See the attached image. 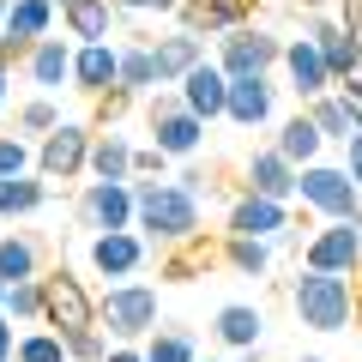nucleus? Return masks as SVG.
I'll list each match as a JSON object with an SVG mask.
<instances>
[{
  "label": "nucleus",
  "instance_id": "nucleus-1",
  "mask_svg": "<svg viewBox=\"0 0 362 362\" xmlns=\"http://www.w3.org/2000/svg\"><path fill=\"white\" fill-rule=\"evenodd\" d=\"M133 199H139V223L133 230L151 247H175V242L199 235V199L181 181H133Z\"/></svg>",
  "mask_w": 362,
  "mask_h": 362
},
{
  "label": "nucleus",
  "instance_id": "nucleus-2",
  "mask_svg": "<svg viewBox=\"0 0 362 362\" xmlns=\"http://www.w3.org/2000/svg\"><path fill=\"white\" fill-rule=\"evenodd\" d=\"M290 308L308 332H350L356 326V284L338 278V272H296L290 284Z\"/></svg>",
  "mask_w": 362,
  "mask_h": 362
},
{
  "label": "nucleus",
  "instance_id": "nucleus-3",
  "mask_svg": "<svg viewBox=\"0 0 362 362\" xmlns=\"http://www.w3.org/2000/svg\"><path fill=\"white\" fill-rule=\"evenodd\" d=\"M97 326H103L115 344H145V338L163 326V308H157V290L127 278V284H109L103 302H97Z\"/></svg>",
  "mask_w": 362,
  "mask_h": 362
},
{
  "label": "nucleus",
  "instance_id": "nucleus-4",
  "mask_svg": "<svg viewBox=\"0 0 362 362\" xmlns=\"http://www.w3.org/2000/svg\"><path fill=\"white\" fill-rule=\"evenodd\" d=\"M296 199L314 211V218H326V223H350L362 211V187L350 181V169L344 163H326V157L296 175Z\"/></svg>",
  "mask_w": 362,
  "mask_h": 362
},
{
  "label": "nucleus",
  "instance_id": "nucleus-5",
  "mask_svg": "<svg viewBox=\"0 0 362 362\" xmlns=\"http://www.w3.org/2000/svg\"><path fill=\"white\" fill-rule=\"evenodd\" d=\"M145 133H151V145L163 157H194L206 145V121L181 103V90H157L145 103Z\"/></svg>",
  "mask_w": 362,
  "mask_h": 362
},
{
  "label": "nucleus",
  "instance_id": "nucleus-6",
  "mask_svg": "<svg viewBox=\"0 0 362 362\" xmlns=\"http://www.w3.org/2000/svg\"><path fill=\"white\" fill-rule=\"evenodd\" d=\"M42 326H54L61 338L97 326V296H90L66 266L61 272H42Z\"/></svg>",
  "mask_w": 362,
  "mask_h": 362
},
{
  "label": "nucleus",
  "instance_id": "nucleus-7",
  "mask_svg": "<svg viewBox=\"0 0 362 362\" xmlns=\"http://www.w3.org/2000/svg\"><path fill=\"white\" fill-rule=\"evenodd\" d=\"M218 66L230 78H266L272 66H284V37H272L259 25H242L230 37H218Z\"/></svg>",
  "mask_w": 362,
  "mask_h": 362
},
{
  "label": "nucleus",
  "instance_id": "nucleus-8",
  "mask_svg": "<svg viewBox=\"0 0 362 362\" xmlns=\"http://www.w3.org/2000/svg\"><path fill=\"white\" fill-rule=\"evenodd\" d=\"M90 139L97 133L85 121H61L49 139H37V175L42 181H78L90 175Z\"/></svg>",
  "mask_w": 362,
  "mask_h": 362
},
{
  "label": "nucleus",
  "instance_id": "nucleus-9",
  "mask_svg": "<svg viewBox=\"0 0 362 362\" xmlns=\"http://www.w3.org/2000/svg\"><path fill=\"white\" fill-rule=\"evenodd\" d=\"M78 223L85 230H133L139 223V199H133V181H85L78 187Z\"/></svg>",
  "mask_w": 362,
  "mask_h": 362
},
{
  "label": "nucleus",
  "instance_id": "nucleus-10",
  "mask_svg": "<svg viewBox=\"0 0 362 362\" xmlns=\"http://www.w3.org/2000/svg\"><path fill=\"white\" fill-rule=\"evenodd\" d=\"M302 266H308V272H338V278H350V272L362 266V230H356V223H320V230H314V242L302 247Z\"/></svg>",
  "mask_w": 362,
  "mask_h": 362
},
{
  "label": "nucleus",
  "instance_id": "nucleus-11",
  "mask_svg": "<svg viewBox=\"0 0 362 362\" xmlns=\"http://www.w3.org/2000/svg\"><path fill=\"white\" fill-rule=\"evenodd\" d=\"M145 259H151V242H145L139 230H103V235H90V266L103 272V278H139Z\"/></svg>",
  "mask_w": 362,
  "mask_h": 362
},
{
  "label": "nucleus",
  "instance_id": "nucleus-12",
  "mask_svg": "<svg viewBox=\"0 0 362 362\" xmlns=\"http://www.w3.org/2000/svg\"><path fill=\"white\" fill-rule=\"evenodd\" d=\"M284 223H290V206H284V199L254 194V187H242V194L230 199V211H223V230H230V235H259V242H272Z\"/></svg>",
  "mask_w": 362,
  "mask_h": 362
},
{
  "label": "nucleus",
  "instance_id": "nucleus-13",
  "mask_svg": "<svg viewBox=\"0 0 362 362\" xmlns=\"http://www.w3.org/2000/svg\"><path fill=\"white\" fill-rule=\"evenodd\" d=\"M284 73H290V90H296V103H314V97L338 90V85H332V73H326V61H320V42H314L308 30L284 42Z\"/></svg>",
  "mask_w": 362,
  "mask_h": 362
},
{
  "label": "nucleus",
  "instance_id": "nucleus-14",
  "mask_svg": "<svg viewBox=\"0 0 362 362\" xmlns=\"http://www.w3.org/2000/svg\"><path fill=\"white\" fill-rule=\"evenodd\" d=\"M121 85V42H78L73 49V90L109 97Z\"/></svg>",
  "mask_w": 362,
  "mask_h": 362
},
{
  "label": "nucleus",
  "instance_id": "nucleus-15",
  "mask_svg": "<svg viewBox=\"0 0 362 362\" xmlns=\"http://www.w3.org/2000/svg\"><path fill=\"white\" fill-rule=\"evenodd\" d=\"M296 175H302V169L290 163L278 145H259V151H247V163H242V181H247V187L266 194V199H284V206L296 199Z\"/></svg>",
  "mask_w": 362,
  "mask_h": 362
},
{
  "label": "nucleus",
  "instance_id": "nucleus-16",
  "mask_svg": "<svg viewBox=\"0 0 362 362\" xmlns=\"http://www.w3.org/2000/svg\"><path fill=\"white\" fill-rule=\"evenodd\" d=\"M175 90H181V103L194 109L206 127H211V121H223V109H230V73H223L218 61H199Z\"/></svg>",
  "mask_w": 362,
  "mask_h": 362
},
{
  "label": "nucleus",
  "instance_id": "nucleus-17",
  "mask_svg": "<svg viewBox=\"0 0 362 362\" xmlns=\"http://www.w3.org/2000/svg\"><path fill=\"white\" fill-rule=\"evenodd\" d=\"M254 13V0H181V30H194V37H230V30L247 25Z\"/></svg>",
  "mask_w": 362,
  "mask_h": 362
},
{
  "label": "nucleus",
  "instance_id": "nucleus-18",
  "mask_svg": "<svg viewBox=\"0 0 362 362\" xmlns=\"http://www.w3.org/2000/svg\"><path fill=\"white\" fill-rule=\"evenodd\" d=\"M211 266H223V242H206V235L175 242V247H157V272H163L169 284H194V278H206Z\"/></svg>",
  "mask_w": 362,
  "mask_h": 362
},
{
  "label": "nucleus",
  "instance_id": "nucleus-19",
  "mask_svg": "<svg viewBox=\"0 0 362 362\" xmlns=\"http://www.w3.org/2000/svg\"><path fill=\"white\" fill-rule=\"evenodd\" d=\"M272 109H278V85L272 78H230V109H223V121H235V127H266Z\"/></svg>",
  "mask_w": 362,
  "mask_h": 362
},
{
  "label": "nucleus",
  "instance_id": "nucleus-20",
  "mask_svg": "<svg viewBox=\"0 0 362 362\" xmlns=\"http://www.w3.org/2000/svg\"><path fill=\"white\" fill-rule=\"evenodd\" d=\"M73 49L78 42H66V37H42L37 49H30L25 73H30V85H37L42 97H54L61 85H73Z\"/></svg>",
  "mask_w": 362,
  "mask_h": 362
},
{
  "label": "nucleus",
  "instance_id": "nucleus-21",
  "mask_svg": "<svg viewBox=\"0 0 362 362\" xmlns=\"http://www.w3.org/2000/svg\"><path fill=\"white\" fill-rule=\"evenodd\" d=\"M151 61H157V85H181V78L206 61V37H194V30L157 37V42H151Z\"/></svg>",
  "mask_w": 362,
  "mask_h": 362
},
{
  "label": "nucleus",
  "instance_id": "nucleus-22",
  "mask_svg": "<svg viewBox=\"0 0 362 362\" xmlns=\"http://www.w3.org/2000/svg\"><path fill=\"white\" fill-rule=\"evenodd\" d=\"M308 37L320 42V61H326V73H332V85L356 78V37H350L338 18H320V13H314V18H308Z\"/></svg>",
  "mask_w": 362,
  "mask_h": 362
},
{
  "label": "nucleus",
  "instance_id": "nucleus-23",
  "mask_svg": "<svg viewBox=\"0 0 362 362\" xmlns=\"http://www.w3.org/2000/svg\"><path fill=\"white\" fill-rule=\"evenodd\" d=\"M61 30L73 42H109L115 37V0H66L61 6Z\"/></svg>",
  "mask_w": 362,
  "mask_h": 362
},
{
  "label": "nucleus",
  "instance_id": "nucleus-24",
  "mask_svg": "<svg viewBox=\"0 0 362 362\" xmlns=\"http://www.w3.org/2000/svg\"><path fill=\"white\" fill-rule=\"evenodd\" d=\"M133 151H139V145H133L127 133L103 127L90 139V181H133Z\"/></svg>",
  "mask_w": 362,
  "mask_h": 362
},
{
  "label": "nucleus",
  "instance_id": "nucleus-25",
  "mask_svg": "<svg viewBox=\"0 0 362 362\" xmlns=\"http://www.w3.org/2000/svg\"><path fill=\"white\" fill-rule=\"evenodd\" d=\"M211 332H218L230 350H259V338H266V314H259L254 302H223L218 320H211Z\"/></svg>",
  "mask_w": 362,
  "mask_h": 362
},
{
  "label": "nucleus",
  "instance_id": "nucleus-26",
  "mask_svg": "<svg viewBox=\"0 0 362 362\" xmlns=\"http://www.w3.org/2000/svg\"><path fill=\"white\" fill-rule=\"evenodd\" d=\"M272 145H278V151H284L296 169H308V163H320V151H326V133L308 121V109H296V115H290L284 127H278V139H272Z\"/></svg>",
  "mask_w": 362,
  "mask_h": 362
},
{
  "label": "nucleus",
  "instance_id": "nucleus-27",
  "mask_svg": "<svg viewBox=\"0 0 362 362\" xmlns=\"http://www.w3.org/2000/svg\"><path fill=\"white\" fill-rule=\"evenodd\" d=\"M0 278L6 284H25V278H42V242L18 230H0Z\"/></svg>",
  "mask_w": 362,
  "mask_h": 362
},
{
  "label": "nucleus",
  "instance_id": "nucleus-28",
  "mask_svg": "<svg viewBox=\"0 0 362 362\" xmlns=\"http://www.w3.org/2000/svg\"><path fill=\"white\" fill-rule=\"evenodd\" d=\"M115 90H127V97H151V90H157L151 37H133V42H121V85H115Z\"/></svg>",
  "mask_w": 362,
  "mask_h": 362
},
{
  "label": "nucleus",
  "instance_id": "nucleus-29",
  "mask_svg": "<svg viewBox=\"0 0 362 362\" xmlns=\"http://www.w3.org/2000/svg\"><path fill=\"white\" fill-rule=\"evenodd\" d=\"M302 109H308V121L326 133V145H350V139H362L356 115L344 109V97H338V90H326V97H314V103H302Z\"/></svg>",
  "mask_w": 362,
  "mask_h": 362
},
{
  "label": "nucleus",
  "instance_id": "nucleus-30",
  "mask_svg": "<svg viewBox=\"0 0 362 362\" xmlns=\"http://www.w3.org/2000/svg\"><path fill=\"white\" fill-rule=\"evenodd\" d=\"M49 206V181L30 169V175H13V181H0V218H30V211Z\"/></svg>",
  "mask_w": 362,
  "mask_h": 362
},
{
  "label": "nucleus",
  "instance_id": "nucleus-31",
  "mask_svg": "<svg viewBox=\"0 0 362 362\" xmlns=\"http://www.w3.org/2000/svg\"><path fill=\"white\" fill-rule=\"evenodd\" d=\"M272 259H278V247L259 242V235H230L223 230V266L242 272V278H259V272H272Z\"/></svg>",
  "mask_w": 362,
  "mask_h": 362
},
{
  "label": "nucleus",
  "instance_id": "nucleus-32",
  "mask_svg": "<svg viewBox=\"0 0 362 362\" xmlns=\"http://www.w3.org/2000/svg\"><path fill=\"white\" fill-rule=\"evenodd\" d=\"M54 18H61V6L54 0H13V13H6V30L25 42H42L54 37Z\"/></svg>",
  "mask_w": 362,
  "mask_h": 362
},
{
  "label": "nucleus",
  "instance_id": "nucleus-33",
  "mask_svg": "<svg viewBox=\"0 0 362 362\" xmlns=\"http://www.w3.org/2000/svg\"><path fill=\"white\" fill-rule=\"evenodd\" d=\"M145 362H199V344L187 326H157L145 338Z\"/></svg>",
  "mask_w": 362,
  "mask_h": 362
},
{
  "label": "nucleus",
  "instance_id": "nucleus-34",
  "mask_svg": "<svg viewBox=\"0 0 362 362\" xmlns=\"http://www.w3.org/2000/svg\"><path fill=\"white\" fill-rule=\"evenodd\" d=\"M13 121H18V133H30V139H49L66 115H61V103H54V97H42V90H37V97H25V103H18Z\"/></svg>",
  "mask_w": 362,
  "mask_h": 362
},
{
  "label": "nucleus",
  "instance_id": "nucleus-35",
  "mask_svg": "<svg viewBox=\"0 0 362 362\" xmlns=\"http://www.w3.org/2000/svg\"><path fill=\"white\" fill-rule=\"evenodd\" d=\"M13 362H73V350H66V338L54 332V326H42V332H18V356Z\"/></svg>",
  "mask_w": 362,
  "mask_h": 362
},
{
  "label": "nucleus",
  "instance_id": "nucleus-36",
  "mask_svg": "<svg viewBox=\"0 0 362 362\" xmlns=\"http://www.w3.org/2000/svg\"><path fill=\"white\" fill-rule=\"evenodd\" d=\"M30 169H37V145H30L25 133H0V181L30 175Z\"/></svg>",
  "mask_w": 362,
  "mask_h": 362
},
{
  "label": "nucleus",
  "instance_id": "nucleus-37",
  "mask_svg": "<svg viewBox=\"0 0 362 362\" xmlns=\"http://www.w3.org/2000/svg\"><path fill=\"white\" fill-rule=\"evenodd\" d=\"M6 314L18 326H42V278H25V284L6 290Z\"/></svg>",
  "mask_w": 362,
  "mask_h": 362
},
{
  "label": "nucleus",
  "instance_id": "nucleus-38",
  "mask_svg": "<svg viewBox=\"0 0 362 362\" xmlns=\"http://www.w3.org/2000/svg\"><path fill=\"white\" fill-rule=\"evenodd\" d=\"M66 350H73V362H103L109 356V332L103 326H85V332L66 338Z\"/></svg>",
  "mask_w": 362,
  "mask_h": 362
},
{
  "label": "nucleus",
  "instance_id": "nucleus-39",
  "mask_svg": "<svg viewBox=\"0 0 362 362\" xmlns=\"http://www.w3.org/2000/svg\"><path fill=\"white\" fill-rule=\"evenodd\" d=\"M163 169H169V157L157 151V145H139V151H133V181H139V175H157V181H163Z\"/></svg>",
  "mask_w": 362,
  "mask_h": 362
},
{
  "label": "nucleus",
  "instance_id": "nucleus-40",
  "mask_svg": "<svg viewBox=\"0 0 362 362\" xmlns=\"http://www.w3.org/2000/svg\"><path fill=\"white\" fill-rule=\"evenodd\" d=\"M127 109H133V97H127V90H109V97H97V121H103V127H115V121L127 115Z\"/></svg>",
  "mask_w": 362,
  "mask_h": 362
},
{
  "label": "nucleus",
  "instance_id": "nucleus-41",
  "mask_svg": "<svg viewBox=\"0 0 362 362\" xmlns=\"http://www.w3.org/2000/svg\"><path fill=\"white\" fill-rule=\"evenodd\" d=\"M30 49H37V42L13 37V30H0V66H18V61H30Z\"/></svg>",
  "mask_w": 362,
  "mask_h": 362
},
{
  "label": "nucleus",
  "instance_id": "nucleus-42",
  "mask_svg": "<svg viewBox=\"0 0 362 362\" xmlns=\"http://www.w3.org/2000/svg\"><path fill=\"white\" fill-rule=\"evenodd\" d=\"M115 13H181V0H115Z\"/></svg>",
  "mask_w": 362,
  "mask_h": 362
},
{
  "label": "nucleus",
  "instance_id": "nucleus-43",
  "mask_svg": "<svg viewBox=\"0 0 362 362\" xmlns=\"http://www.w3.org/2000/svg\"><path fill=\"white\" fill-rule=\"evenodd\" d=\"M338 97H344V109L356 115V127H362V78H344V85H338Z\"/></svg>",
  "mask_w": 362,
  "mask_h": 362
},
{
  "label": "nucleus",
  "instance_id": "nucleus-44",
  "mask_svg": "<svg viewBox=\"0 0 362 362\" xmlns=\"http://www.w3.org/2000/svg\"><path fill=\"white\" fill-rule=\"evenodd\" d=\"M18 356V332H13V314H0V362Z\"/></svg>",
  "mask_w": 362,
  "mask_h": 362
},
{
  "label": "nucleus",
  "instance_id": "nucleus-45",
  "mask_svg": "<svg viewBox=\"0 0 362 362\" xmlns=\"http://www.w3.org/2000/svg\"><path fill=\"white\" fill-rule=\"evenodd\" d=\"M338 25L356 37V30H362V0H338Z\"/></svg>",
  "mask_w": 362,
  "mask_h": 362
},
{
  "label": "nucleus",
  "instance_id": "nucleus-46",
  "mask_svg": "<svg viewBox=\"0 0 362 362\" xmlns=\"http://www.w3.org/2000/svg\"><path fill=\"white\" fill-rule=\"evenodd\" d=\"M344 169H350V181L362 187V139H350V145H344Z\"/></svg>",
  "mask_w": 362,
  "mask_h": 362
},
{
  "label": "nucleus",
  "instance_id": "nucleus-47",
  "mask_svg": "<svg viewBox=\"0 0 362 362\" xmlns=\"http://www.w3.org/2000/svg\"><path fill=\"white\" fill-rule=\"evenodd\" d=\"M103 362H145V344H109Z\"/></svg>",
  "mask_w": 362,
  "mask_h": 362
},
{
  "label": "nucleus",
  "instance_id": "nucleus-48",
  "mask_svg": "<svg viewBox=\"0 0 362 362\" xmlns=\"http://www.w3.org/2000/svg\"><path fill=\"white\" fill-rule=\"evenodd\" d=\"M13 103V66H0V109Z\"/></svg>",
  "mask_w": 362,
  "mask_h": 362
},
{
  "label": "nucleus",
  "instance_id": "nucleus-49",
  "mask_svg": "<svg viewBox=\"0 0 362 362\" xmlns=\"http://www.w3.org/2000/svg\"><path fill=\"white\" fill-rule=\"evenodd\" d=\"M296 6L302 13H320V6H332V0H296Z\"/></svg>",
  "mask_w": 362,
  "mask_h": 362
},
{
  "label": "nucleus",
  "instance_id": "nucleus-50",
  "mask_svg": "<svg viewBox=\"0 0 362 362\" xmlns=\"http://www.w3.org/2000/svg\"><path fill=\"white\" fill-rule=\"evenodd\" d=\"M6 13H13V0H0V30H6Z\"/></svg>",
  "mask_w": 362,
  "mask_h": 362
},
{
  "label": "nucleus",
  "instance_id": "nucleus-51",
  "mask_svg": "<svg viewBox=\"0 0 362 362\" xmlns=\"http://www.w3.org/2000/svg\"><path fill=\"white\" fill-rule=\"evenodd\" d=\"M356 78H362V30H356Z\"/></svg>",
  "mask_w": 362,
  "mask_h": 362
},
{
  "label": "nucleus",
  "instance_id": "nucleus-52",
  "mask_svg": "<svg viewBox=\"0 0 362 362\" xmlns=\"http://www.w3.org/2000/svg\"><path fill=\"white\" fill-rule=\"evenodd\" d=\"M6 290H13V284H6V278H0V314H6Z\"/></svg>",
  "mask_w": 362,
  "mask_h": 362
},
{
  "label": "nucleus",
  "instance_id": "nucleus-53",
  "mask_svg": "<svg viewBox=\"0 0 362 362\" xmlns=\"http://www.w3.org/2000/svg\"><path fill=\"white\" fill-rule=\"evenodd\" d=\"M296 362H326V356H314V350H308V356H296Z\"/></svg>",
  "mask_w": 362,
  "mask_h": 362
},
{
  "label": "nucleus",
  "instance_id": "nucleus-54",
  "mask_svg": "<svg viewBox=\"0 0 362 362\" xmlns=\"http://www.w3.org/2000/svg\"><path fill=\"white\" fill-rule=\"evenodd\" d=\"M199 362H218V356H199Z\"/></svg>",
  "mask_w": 362,
  "mask_h": 362
},
{
  "label": "nucleus",
  "instance_id": "nucleus-55",
  "mask_svg": "<svg viewBox=\"0 0 362 362\" xmlns=\"http://www.w3.org/2000/svg\"><path fill=\"white\" fill-rule=\"evenodd\" d=\"M54 6H66V0H54Z\"/></svg>",
  "mask_w": 362,
  "mask_h": 362
}]
</instances>
